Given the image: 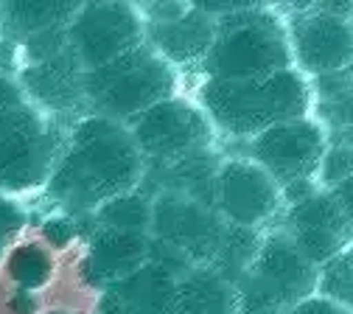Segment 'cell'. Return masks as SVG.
Instances as JSON below:
<instances>
[{
    "mask_svg": "<svg viewBox=\"0 0 353 314\" xmlns=\"http://www.w3.org/2000/svg\"><path fill=\"white\" fill-rule=\"evenodd\" d=\"M350 28H353V12H350Z\"/></svg>",
    "mask_w": 353,
    "mask_h": 314,
    "instance_id": "obj_26",
    "label": "cell"
},
{
    "mask_svg": "<svg viewBox=\"0 0 353 314\" xmlns=\"http://www.w3.org/2000/svg\"><path fill=\"white\" fill-rule=\"evenodd\" d=\"M205 70L216 81H252L294 68L286 23L270 6L241 3L216 23Z\"/></svg>",
    "mask_w": 353,
    "mask_h": 314,
    "instance_id": "obj_2",
    "label": "cell"
},
{
    "mask_svg": "<svg viewBox=\"0 0 353 314\" xmlns=\"http://www.w3.org/2000/svg\"><path fill=\"white\" fill-rule=\"evenodd\" d=\"M138 39H141V20L132 6H118V3L90 6L76 23L79 57L90 70H99L112 59L129 54L132 48H138Z\"/></svg>",
    "mask_w": 353,
    "mask_h": 314,
    "instance_id": "obj_12",
    "label": "cell"
},
{
    "mask_svg": "<svg viewBox=\"0 0 353 314\" xmlns=\"http://www.w3.org/2000/svg\"><path fill=\"white\" fill-rule=\"evenodd\" d=\"M317 292L353 311V247L320 269Z\"/></svg>",
    "mask_w": 353,
    "mask_h": 314,
    "instance_id": "obj_21",
    "label": "cell"
},
{
    "mask_svg": "<svg viewBox=\"0 0 353 314\" xmlns=\"http://www.w3.org/2000/svg\"><path fill=\"white\" fill-rule=\"evenodd\" d=\"M325 144L328 129L314 115H303L250 138V160L258 163L283 191L294 183H317Z\"/></svg>",
    "mask_w": 353,
    "mask_h": 314,
    "instance_id": "obj_8",
    "label": "cell"
},
{
    "mask_svg": "<svg viewBox=\"0 0 353 314\" xmlns=\"http://www.w3.org/2000/svg\"><path fill=\"white\" fill-rule=\"evenodd\" d=\"M84 87L107 115L138 118L154 104L171 99L174 73L163 57L138 45L110 65L90 70Z\"/></svg>",
    "mask_w": 353,
    "mask_h": 314,
    "instance_id": "obj_5",
    "label": "cell"
},
{
    "mask_svg": "<svg viewBox=\"0 0 353 314\" xmlns=\"http://www.w3.org/2000/svg\"><path fill=\"white\" fill-rule=\"evenodd\" d=\"M289 314H353V311H347L345 306H339V303H334L331 297H325V295H320V292H314L312 297H305V300H300Z\"/></svg>",
    "mask_w": 353,
    "mask_h": 314,
    "instance_id": "obj_22",
    "label": "cell"
},
{
    "mask_svg": "<svg viewBox=\"0 0 353 314\" xmlns=\"http://www.w3.org/2000/svg\"><path fill=\"white\" fill-rule=\"evenodd\" d=\"M174 314H239V292L210 266L188 269L176 278Z\"/></svg>",
    "mask_w": 353,
    "mask_h": 314,
    "instance_id": "obj_14",
    "label": "cell"
},
{
    "mask_svg": "<svg viewBox=\"0 0 353 314\" xmlns=\"http://www.w3.org/2000/svg\"><path fill=\"white\" fill-rule=\"evenodd\" d=\"M149 228L154 230V250H165V258L154 264L171 269V273L174 264H180L188 273L191 261L213 264L225 233V222L219 219L213 208L168 191L152 205Z\"/></svg>",
    "mask_w": 353,
    "mask_h": 314,
    "instance_id": "obj_7",
    "label": "cell"
},
{
    "mask_svg": "<svg viewBox=\"0 0 353 314\" xmlns=\"http://www.w3.org/2000/svg\"><path fill=\"white\" fill-rule=\"evenodd\" d=\"M216 37V17L205 14L199 6H185L174 17L154 23L152 39L154 48L171 62H196L205 59Z\"/></svg>",
    "mask_w": 353,
    "mask_h": 314,
    "instance_id": "obj_13",
    "label": "cell"
},
{
    "mask_svg": "<svg viewBox=\"0 0 353 314\" xmlns=\"http://www.w3.org/2000/svg\"><path fill=\"white\" fill-rule=\"evenodd\" d=\"M149 242L143 233H121V230H104L96 239L93 247V258H96V269L101 275H110L115 281L132 275L138 266L146 264L149 255Z\"/></svg>",
    "mask_w": 353,
    "mask_h": 314,
    "instance_id": "obj_16",
    "label": "cell"
},
{
    "mask_svg": "<svg viewBox=\"0 0 353 314\" xmlns=\"http://www.w3.org/2000/svg\"><path fill=\"white\" fill-rule=\"evenodd\" d=\"M129 138L141 155L163 163H176L202 152L210 138V124L188 101L165 99L138 118H132Z\"/></svg>",
    "mask_w": 353,
    "mask_h": 314,
    "instance_id": "obj_10",
    "label": "cell"
},
{
    "mask_svg": "<svg viewBox=\"0 0 353 314\" xmlns=\"http://www.w3.org/2000/svg\"><path fill=\"white\" fill-rule=\"evenodd\" d=\"M115 297L135 314H174L176 275L149 261L115 284Z\"/></svg>",
    "mask_w": 353,
    "mask_h": 314,
    "instance_id": "obj_15",
    "label": "cell"
},
{
    "mask_svg": "<svg viewBox=\"0 0 353 314\" xmlns=\"http://www.w3.org/2000/svg\"><path fill=\"white\" fill-rule=\"evenodd\" d=\"M353 174V126L328 132V144L323 155V166L317 174V186L323 191H334L342 179Z\"/></svg>",
    "mask_w": 353,
    "mask_h": 314,
    "instance_id": "obj_19",
    "label": "cell"
},
{
    "mask_svg": "<svg viewBox=\"0 0 353 314\" xmlns=\"http://www.w3.org/2000/svg\"><path fill=\"white\" fill-rule=\"evenodd\" d=\"M213 205L225 224L258 230L281 213L283 191L258 163L233 157L216 168Z\"/></svg>",
    "mask_w": 353,
    "mask_h": 314,
    "instance_id": "obj_9",
    "label": "cell"
},
{
    "mask_svg": "<svg viewBox=\"0 0 353 314\" xmlns=\"http://www.w3.org/2000/svg\"><path fill=\"white\" fill-rule=\"evenodd\" d=\"M101 314H135V311H132L129 306H123V303H121V300H118V297L112 295V297H110V300L104 303V308H101Z\"/></svg>",
    "mask_w": 353,
    "mask_h": 314,
    "instance_id": "obj_24",
    "label": "cell"
},
{
    "mask_svg": "<svg viewBox=\"0 0 353 314\" xmlns=\"http://www.w3.org/2000/svg\"><path fill=\"white\" fill-rule=\"evenodd\" d=\"M286 239L317 269L353 247V228L331 191H314L286 210Z\"/></svg>",
    "mask_w": 353,
    "mask_h": 314,
    "instance_id": "obj_11",
    "label": "cell"
},
{
    "mask_svg": "<svg viewBox=\"0 0 353 314\" xmlns=\"http://www.w3.org/2000/svg\"><path fill=\"white\" fill-rule=\"evenodd\" d=\"M141 171V152L129 132L96 118L79 132L76 149L62 168V188L84 205H99L126 194L138 183Z\"/></svg>",
    "mask_w": 353,
    "mask_h": 314,
    "instance_id": "obj_3",
    "label": "cell"
},
{
    "mask_svg": "<svg viewBox=\"0 0 353 314\" xmlns=\"http://www.w3.org/2000/svg\"><path fill=\"white\" fill-rule=\"evenodd\" d=\"M286 23L294 70L303 76H328L347 70L353 62V3H305Z\"/></svg>",
    "mask_w": 353,
    "mask_h": 314,
    "instance_id": "obj_6",
    "label": "cell"
},
{
    "mask_svg": "<svg viewBox=\"0 0 353 314\" xmlns=\"http://www.w3.org/2000/svg\"><path fill=\"white\" fill-rule=\"evenodd\" d=\"M312 96V84L294 68L252 81L208 79L202 87L205 112L233 138H255L270 126L308 115L314 104Z\"/></svg>",
    "mask_w": 353,
    "mask_h": 314,
    "instance_id": "obj_1",
    "label": "cell"
},
{
    "mask_svg": "<svg viewBox=\"0 0 353 314\" xmlns=\"http://www.w3.org/2000/svg\"><path fill=\"white\" fill-rule=\"evenodd\" d=\"M261 242H263V236L258 230L225 224V233H222V242H219V250H216V258H213L210 269H216L219 275L228 278L236 286L250 269V264L255 261V255L261 250Z\"/></svg>",
    "mask_w": 353,
    "mask_h": 314,
    "instance_id": "obj_17",
    "label": "cell"
},
{
    "mask_svg": "<svg viewBox=\"0 0 353 314\" xmlns=\"http://www.w3.org/2000/svg\"><path fill=\"white\" fill-rule=\"evenodd\" d=\"M317 96H320L317 121L328 132L353 126V81L347 70L317 76Z\"/></svg>",
    "mask_w": 353,
    "mask_h": 314,
    "instance_id": "obj_18",
    "label": "cell"
},
{
    "mask_svg": "<svg viewBox=\"0 0 353 314\" xmlns=\"http://www.w3.org/2000/svg\"><path fill=\"white\" fill-rule=\"evenodd\" d=\"M101 219L107 230L121 233H146L152 224V202L138 194H121L101 208Z\"/></svg>",
    "mask_w": 353,
    "mask_h": 314,
    "instance_id": "obj_20",
    "label": "cell"
},
{
    "mask_svg": "<svg viewBox=\"0 0 353 314\" xmlns=\"http://www.w3.org/2000/svg\"><path fill=\"white\" fill-rule=\"evenodd\" d=\"M347 73H350V81H353V62H350V68H347Z\"/></svg>",
    "mask_w": 353,
    "mask_h": 314,
    "instance_id": "obj_25",
    "label": "cell"
},
{
    "mask_svg": "<svg viewBox=\"0 0 353 314\" xmlns=\"http://www.w3.org/2000/svg\"><path fill=\"white\" fill-rule=\"evenodd\" d=\"M317 284L320 269L294 250L283 230L263 236L255 261L236 284L239 314H289L317 292Z\"/></svg>",
    "mask_w": 353,
    "mask_h": 314,
    "instance_id": "obj_4",
    "label": "cell"
},
{
    "mask_svg": "<svg viewBox=\"0 0 353 314\" xmlns=\"http://www.w3.org/2000/svg\"><path fill=\"white\" fill-rule=\"evenodd\" d=\"M331 197L336 199V205L342 208V213L347 216V222H350V228H353V174L347 177V179H342V183L331 191Z\"/></svg>",
    "mask_w": 353,
    "mask_h": 314,
    "instance_id": "obj_23",
    "label": "cell"
}]
</instances>
